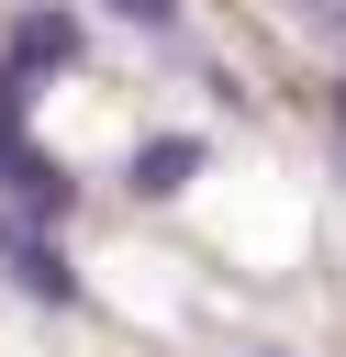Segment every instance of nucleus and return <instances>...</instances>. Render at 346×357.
I'll use <instances>...</instances> for the list:
<instances>
[{"instance_id": "nucleus-1", "label": "nucleus", "mask_w": 346, "mask_h": 357, "mask_svg": "<svg viewBox=\"0 0 346 357\" xmlns=\"http://www.w3.org/2000/svg\"><path fill=\"white\" fill-rule=\"evenodd\" d=\"M0 279H11L22 301H45V312H67V301H78V268H67L56 223H33V212H0Z\"/></svg>"}, {"instance_id": "nucleus-2", "label": "nucleus", "mask_w": 346, "mask_h": 357, "mask_svg": "<svg viewBox=\"0 0 346 357\" xmlns=\"http://www.w3.org/2000/svg\"><path fill=\"white\" fill-rule=\"evenodd\" d=\"M22 78H67L78 67V11L67 0H11V45H0Z\"/></svg>"}, {"instance_id": "nucleus-3", "label": "nucleus", "mask_w": 346, "mask_h": 357, "mask_svg": "<svg viewBox=\"0 0 346 357\" xmlns=\"http://www.w3.org/2000/svg\"><path fill=\"white\" fill-rule=\"evenodd\" d=\"M201 167H212V145H201V134H145V145L123 156V190H134V201H179Z\"/></svg>"}, {"instance_id": "nucleus-4", "label": "nucleus", "mask_w": 346, "mask_h": 357, "mask_svg": "<svg viewBox=\"0 0 346 357\" xmlns=\"http://www.w3.org/2000/svg\"><path fill=\"white\" fill-rule=\"evenodd\" d=\"M22 134H33V78L0 56V167H11V145H22Z\"/></svg>"}, {"instance_id": "nucleus-5", "label": "nucleus", "mask_w": 346, "mask_h": 357, "mask_svg": "<svg viewBox=\"0 0 346 357\" xmlns=\"http://www.w3.org/2000/svg\"><path fill=\"white\" fill-rule=\"evenodd\" d=\"M123 33H179V0H100Z\"/></svg>"}, {"instance_id": "nucleus-6", "label": "nucleus", "mask_w": 346, "mask_h": 357, "mask_svg": "<svg viewBox=\"0 0 346 357\" xmlns=\"http://www.w3.org/2000/svg\"><path fill=\"white\" fill-rule=\"evenodd\" d=\"M279 11H290L301 33H346V0H279Z\"/></svg>"}, {"instance_id": "nucleus-7", "label": "nucleus", "mask_w": 346, "mask_h": 357, "mask_svg": "<svg viewBox=\"0 0 346 357\" xmlns=\"http://www.w3.org/2000/svg\"><path fill=\"white\" fill-rule=\"evenodd\" d=\"M335 134H346V78H335Z\"/></svg>"}]
</instances>
